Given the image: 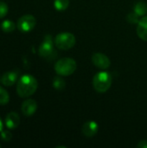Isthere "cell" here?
<instances>
[{
  "label": "cell",
  "instance_id": "7a4b0ae2",
  "mask_svg": "<svg viewBox=\"0 0 147 148\" xmlns=\"http://www.w3.org/2000/svg\"><path fill=\"white\" fill-rule=\"evenodd\" d=\"M113 82L112 75L109 72L101 71L98 72L93 78V86L96 92L106 93L111 87Z\"/></svg>",
  "mask_w": 147,
  "mask_h": 148
},
{
  "label": "cell",
  "instance_id": "2e32d148",
  "mask_svg": "<svg viewBox=\"0 0 147 148\" xmlns=\"http://www.w3.org/2000/svg\"><path fill=\"white\" fill-rule=\"evenodd\" d=\"M66 86V82L65 81L59 76H56L54 78L53 80V87L54 88L57 89V90H62Z\"/></svg>",
  "mask_w": 147,
  "mask_h": 148
},
{
  "label": "cell",
  "instance_id": "ac0fdd59",
  "mask_svg": "<svg viewBox=\"0 0 147 148\" xmlns=\"http://www.w3.org/2000/svg\"><path fill=\"white\" fill-rule=\"evenodd\" d=\"M1 139L3 140V141H5V142H9V141H10V140L12 139V134H11V133L10 132V131H8V130H3L2 132H1Z\"/></svg>",
  "mask_w": 147,
  "mask_h": 148
},
{
  "label": "cell",
  "instance_id": "277c9868",
  "mask_svg": "<svg viewBox=\"0 0 147 148\" xmlns=\"http://www.w3.org/2000/svg\"><path fill=\"white\" fill-rule=\"evenodd\" d=\"M75 36L69 32H63L58 34L55 37V45L57 49L62 50H68L72 49L75 44Z\"/></svg>",
  "mask_w": 147,
  "mask_h": 148
},
{
  "label": "cell",
  "instance_id": "ffe728a7",
  "mask_svg": "<svg viewBox=\"0 0 147 148\" xmlns=\"http://www.w3.org/2000/svg\"><path fill=\"white\" fill-rule=\"evenodd\" d=\"M8 10V5L3 2H0V19L7 15Z\"/></svg>",
  "mask_w": 147,
  "mask_h": 148
},
{
  "label": "cell",
  "instance_id": "30bf717a",
  "mask_svg": "<svg viewBox=\"0 0 147 148\" xmlns=\"http://www.w3.org/2000/svg\"><path fill=\"white\" fill-rule=\"evenodd\" d=\"M18 80V73L16 71H7L0 78V82L3 86H13Z\"/></svg>",
  "mask_w": 147,
  "mask_h": 148
},
{
  "label": "cell",
  "instance_id": "5b68a950",
  "mask_svg": "<svg viewBox=\"0 0 147 148\" xmlns=\"http://www.w3.org/2000/svg\"><path fill=\"white\" fill-rule=\"evenodd\" d=\"M54 44L55 42H53L51 36L49 35L46 36L39 47L40 56L47 60H54L57 56V53L54 48Z\"/></svg>",
  "mask_w": 147,
  "mask_h": 148
},
{
  "label": "cell",
  "instance_id": "ba28073f",
  "mask_svg": "<svg viewBox=\"0 0 147 148\" xmlns=\"http://www.w3.org/2000/svg\"><path fill=\"white\" fill-rule=\"evenodd\" d=\"M37 109V103L33 99H27L25 100L21 107L22 113L25 116H31L33 115Z\"/></svg>",
  "mask_w": 147,
  "mask_h": 148
},
{
  "label": "cell",
  "instance_id": "5bb4252c",
  "mask_svg": "<svg viewBox=\"0 0 147 148\" xmlns=\"http://www.w3.org/2000/svg\"><path fill=\"white\" fill-rule=\"evenodd\" d=\"M134 12L139 16H145L147 13V4L145 2H139L134 6Z\"/></svg>",
  "mask_w": 147,
  "mask_h": 148
},
{
  "label": "cell",
  "instance_id": "8fae6325",
  "mask_svg": "<svg viewBox=\"0 0 147 148\" xmlns=\"http://www.w3.org/2000/svg\"><path fill=\"white\" fill-rule=\"evenodd\" d=\"M19 123H20V117L18 114H16V112H10L6 115L4 124L8 129H11V130L16 129L19 126Z\"/></svg>",
  "mask_w": 147,
  "mask_h": 148
},
{
  "label": "cell",
  "instance_id": "6da1fadb",
  "mask_svg": "<svg viewBox=\"0 0 147 148\" xmlns=\"http://www.w3.org/2000/svg\"><path fill=\"white\" fill-rule=\"evenodd\" d=\"M38 82L36 79L30 75H24L20 77L16 84V93L22 98L29 97L34 95L37 89Z\"/></svg>",
  "mask_w": 147,
  "mask_h": 148
},
{
  "label": "cell",
  "instance_id": "4fadbf2b",
  "mask_svg": "<svg viewBox=\"0 0 147 148\" xmlns=\"http://www.w3.org/2000/svg\"><path fill=\"white\" fill-rule=\"evenodd\" d=\"M1 29L3 32H6V33H10V32H12L15 30L16 29V24L13 21L11 20H4L2 23H1Z\"/></svg>",
  "mask_w": 147,
  "mask_h": 148
},
{
  "label": "cell",
  "instance_id": "e0dca14e",
  "mask_svg": "<svg viewBox=\"0 0 147 148\" xmlns=\"http://www.w3.org/2000/svg\"><path fill=\"white\" fill-rule=\"evenodd\" d=\"M10 101V95L8 92L0 86V105H5Z\"/></svg>",
  "mask_w": 147,
  "mask_h": 148
},
{
  "label": "cell",
  "instance_id": "9c48e42d",
  "mask_svg": "<svg viewBox=\"0 0 147 148\" xmlns=\"http://www.w3.org/2000/svg\"><path fill=\"white\" fill-rule=\"evenodd\" d=\"M98 130H99V125L94 121H87L86 123H84V125L82 126V128H81L82 134L88 138L94 136L97 134Z\"/></svg>",
  "mask_w": 147,
  "mask_h": 148
},
{
  "label": "cell",
  "instance_id": "603a6c76",
  "mask_svg": "<svg viewBox=\"0 0 147 148\" xmlns=\"http://www.w3.org/2000/svg\"><path fill=\"white\" fill-rule=\"evenodd\" d=\"M0 147H1V144H0Z\"/></svg>",
  "mask_w": 147,
  "mask_h": 148
},
{
  "label": "cell",
  "instance_id": "d6986e66",
  "mask_svg": "<svg viewBox=\"0 0 147 148\" xmlns=\"http://www.w3.org/2000/svg\"><path fill=\"white\" fill-rule=\"evenodd\" d=\"M139 15H137L135 12H132L128 15L127 16V21L130 23H138L139 21Z\"/></svg>",
  "mask_w": 147,
  "mask_h": 148
},
{
  "label": "cell",
  "instance_id": "9a60e30c",
  "mask_svg": "<svg viewBox=\"0 0 147 148\" xmlns=\"http://www.w3.org/2000/svg\"><path fill=\"white\" fill-rule=\"evenodd\" d=\"M69 5V0H55L54 6L58 11H63L68 9Z\"/></svg>",
  "mask_w": 147,
  "mask_h": 148
},
{
  "label": "cell",
  "instance_id": "3957f363",
  "mask_svg": "<svg viewBox=\"0 0 147 148\" xmlns=\"http://www.w3.org/2000/svg\"><path fill=\"white\" fill-rule=\"evenodd\" d=\"M76 62L69 57H65L58 60L55 64V71L62 76H68L76 70Z\"/></svg>",
  "mask_w": 147,
  "mask_h": 148
},
{
  "label": "cell",
  "instance_id": "52a82bcc",
  "mask_svg": "<svg viewBox=\"0 0 147 148\" xmlns=\"http://www.w3.org/2000/svg\"><path fill=\"white\" fill-rule=\"evenodd\" d=\"M92 62L96 68L101 69H107L111 65L109 58L102 53H94L92 56Z\"/></svg>",
  "mask_w": 147,
  "mask_h": 148
},
{
  "label": "cell",
  "instance_id": "44dd1931",
  "mask_svg": "<svg viewBox=\"0 0 147 148\" xmlns=\"http://www.w3.org/2000/svg\"><path fill=\"white\" fill-rule=\"evenodd\" d=\"M137 147L140 148H147V140H141Z\"/></svg>",
  "mask_w": 147,
  "mask_h": 148
},
{
  "label": "cell",
  "instance_id": "8992f818",
  "mask_svg": "<svg viewBox=\"0 0 147 148\" xmlns=\"http://www.w3.org/2000/svg\"><path fill=\"white\" fill-rule=\"evenodd\" d=\"M36 23V20L33 15L27 14L22 16L17 20V28L21 32H29L31 31Z\"/></svg>",
  "mask_w": 147,
  "mask_h": 148
},
{
  "label": "cell",
  "instance_id": "7c38bea8",
  "mask_svg": "<svg viewBox=\"0 0 147 148\" xmlns=\"http://www.w3.org/2000/svg\"><path fill=\"white\" fill-rule=\"evenodd\" d=\"M137 35L140 39L147 41V16L139 19L137 25Z\"/></svg>",
  "mask_w": 147,
  "mask_h": 148
},
{
  "label": "cell",
  "instance_id": "7402d4cb",
  "mask_svg": "<svg viewBox=\"0 0 147 148\" xmlns=\"http://www.w3.org/2000/svg\"><path fill=\"white\" fill-rule=\"evenodd\" d=\"M3 122L1 120V118H0V133L3 131Z\"/></svg>",
  "mask_w": 147,
  "mask_h": 148
}]
</instances>
